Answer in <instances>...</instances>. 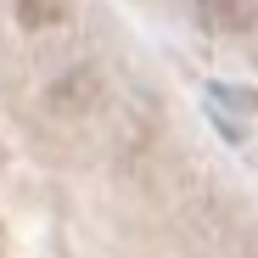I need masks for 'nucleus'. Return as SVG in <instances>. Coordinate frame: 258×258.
I'll return each instance as SVG.
<instances>
[{
	"mask_svg": "<svg viewBox=\"0 0 258 258\" xmlns=\"http://www.w3.org/2000/svg\"><path fill=\"white\" fill-rule=\"evenodd\" d=\"M68 6L73 0H17V23L23 28H51V23L68 17Z\"/></svg>",
	"mask_w": 258,
	"mask_h": 258,
	"instance_id": "1",
	"label": "nucleus"
}]
</instances>
